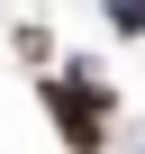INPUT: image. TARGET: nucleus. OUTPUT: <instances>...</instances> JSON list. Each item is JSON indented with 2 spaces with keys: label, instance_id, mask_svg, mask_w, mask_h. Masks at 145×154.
<instances>
[{
  "label": "nucleus",
  "instance_id": "f257e3e1",
  "mask_svg": "<svg viewBox=\"0 0 145 154\" xmlns=\"http://www.w3.org/2000/svg\"><path fill=\"white\" fill-rule=\"evenodd\" d=\"M36 100H45L63 154H109V109H118V91L100 82V63H63V72H45Z\"/></svg>",
  "mask_w": 145,
  "mask_h": 154
},
{
  "label": "nucleus",
  "instance_id": "f03ea898",
  "mask_svg": "<svg viewBox=\"0 0 145 154\" xmlns=\"http://www.w3.org/2000/svg\"><path fill=\"white\" fill-rule=\"evenodd\" d=\"M109 27L118 36H145V0H109Z\"/></svg>",
  "mask_w": 145,
  "mask_h": 154
}]
</instances>
